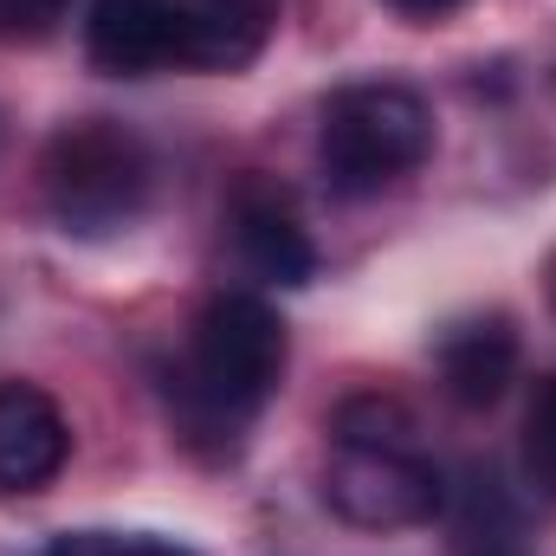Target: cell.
I'll return each mask as SVG.
<instances>
[{
  "mask_svg": "<svg viewBox=\"0 0 556 556\" xmlns=\"http://www.w3.org/2000/svg\"><path fill=\"white\" fill-rule=\"evenodd\" d=\"M285 317L260 291H214L188 330L181 363L162 376V402L201 453H233L253 415L278 395L285 376Z\"/></svg>",
  "mask_w": 556,
  "mask_h": 556,
  "instance_id": "cell-1",
  "label": "cell"
},
{
  "mask_svg": "<svg viewBox=\"0 0 556 556\" xmlns=\"http://www.w3.org/2000/svg\"><path fill=\"white\" fill-rule=\"evenodd\" d=\"M149 181H155L149 142L117 117L59 124L39 155L46 214L72 240H117L124 227H137L149 207Z\"/></svg>",
  "mask_w": 556,
  "mask_h": 556,
  "instance_id": "cell-2",
  "label": "cell"
},
{
  "mask_svg": "<svg viewBox=\"0 0 556 556\" xmlns=\"http://www.w3.org/2000/svg\"><path fill=\"white\" fill-rule=\"evenodd\" d=\"M317 155L337 194H376L433 155V111L415 85L363 78L324 98Z\"/></svg>",
  "mask_w": 556,
  "mask_h": 556,
  "instance_id": "cell-3",
  "label": "cell"
},
{
  "mask_svg": "<svg viewBox=\"0 0 556 556\" xmlns=\"http://www.w3.org/2000/svg\"><path fill=\"white\" fill-rule=\"evenodd\" d=\"M324 505L356 531H415L440 518L446 485L420 446H330Z\"/></svg>",
  "mask_w": 556,
  "mask_h": 556,
  "instance_id": "cell-4",
  "label": "cell"
},
{
  "mask_svg": "<svg viewBox=\"0 0 556 556\" xmlns=\"http://www.w3.org/2000/svg\"><path fill=\"white\" fill-rule=\"evenodd\" d=\"M85 59L104 78H149L181 59V0H91Z\"/></svg>",
  "mask_w": 556,
  "mask_h": 556,
  "instance_id": "cell-5",
  "label": "cell"
},
{
  "mask_svg": "<svg viewBox=\"0 0 556 556\" xmlns=\"http://www.w3.org/2000/svg\"><path fill=\"white\" fill-rule=\"evenodd\" d=\"M72 459V420L39 382H0V492H46Z\"/></svg>",
  "mask_w": 556,
  "mask_h": 556,
  "instance_id": "cell-6",
  "label": "cell"
},
{
  "mask_svg": "<svg viewBox=\"0 0 556 556\" xmlns=\"http://www.w3.org/2000/svg\"><path fill=\"white\" fill-rule=\"evenodd\" d=\"M433 369L446 402L459 408H492L511 382H518V324L505 311H479L440 330L433 343Z\"/></svg>",
  "mask_w": 556,
  "mask_h": 556,
  "instance_id": "cell-7",
  "label": "cell"
},
{
  "mask_svg": "<svg viewBox=\"0 0 556 556\" xmlns=\"http://www.w3.org/2000/svg\"><path fill=\"white\" fill-rule=\"evenodd\" d=\"M278 33V0H181V72H247Z\"/></svg>",
  "mask_w": 556,
  "mask_h": 556,
  "instance_id": "cell-8",
  "label": "cell"
},
{
  "mask_svg": "<svg viewBox=\"0 0 556 556\" xmlns=\"http://www.w3.org/2000/svg\"><path fill=\"white\" fill-rule=\"evenodd\" d=\"M233 240H240V260L260 285H278V291H298L317 278V247L311 233L298 227V214L285 207V194L247 181L233 194Z\"/></svg>",
  "mask_w": 556,
  "mask_h": 556,
  "instance_id": "cell-9",
  "label": "cell"
},
{
  "mask_svg": "<svg viewBox=\"0 0 556 556\" xmlns=\"http://www.w3.org/2000/svg\"><path fill=\"white\" fill-rule=\"evenodd\" d=\"M337 446H415V415L395 395H350L330 415Z\"/></svg>",
  "mask_w": 556,
  "mask_h": 556,
  "instance_id": "cell-10",
  "label": "cell"
},
{
  "mask_svg": "<svg viewBox=\"0 0 556 556\" xmlns=\"http://www.w3.org/2000/svg\"><path fill=\"white\" fill-rule=\"evenodd\" d=\"M525 472H531L538 492L556 498V376L538 382V395L525 408Z\"/></svg>",
  "mask_w": 556,
  "mask_h": 556,
  "instance_id": "cell-11",
  "label": "cell"
},
{
  "mask_svg": "<svg viewBox=\"0 0 556 556\" xmlns=\"http://www.w3.org/2000/svg\"><path fill=\"white\" fill-rule=\"evenodd\" d=\"M46 556H194L175 538H142V531H65L52 538Z\"/></svg>",
  "mask_w": 556,
  "mask_h": 556,
  "instance_id": "cell-12",
  "label": "cell"
},
{
  "mask_svg": "<svg viewBox=\"0 0 556 556\" xmlns=\"http://www.w3.org/2000/svg\"><path fill=\"white\" fill-rule=\"evenodd\" d=\"M72 0H0V39H46Z\"/></svg>",
  "mask_w": 556,
  "mask_h": 556,
  "instance_id": "cell-13",
  "label": "cell"
},
{
  "mask_svg": "<svg viewBox=\"0 0 556 556\" xmlns=\"http://www.w3.org/2000/svg\"><path fill=\"white\" fill-rule=\"evenodd\" d=\"M382 7H395L408 26H433V20H446V13H459L466 0H382Z\"/></svg>",
  "mask_w": 556,
  "mask_h": 556,
  "instance_id": "cell-14",
  "label": "cell"
},
{
  "mask_svg": "<svg viewBox=\"0 0 556 556\" xmlns=\"http://www.w3.org/2000/svg\"><path fill=\"white\" fill-rule=\"evenodd\" d=\"M551 298H556V266H551Z\"/></svg>",
  "mask_w": 556,
  "mask_h": 556,
  "instance_id": "cell-15",
  "label": "cell"
}]
</instances>
